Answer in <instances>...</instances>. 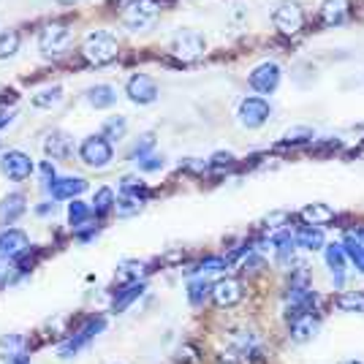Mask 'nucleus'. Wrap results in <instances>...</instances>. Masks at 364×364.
Returning a JSON list of instances; mask_svg holds the SVG:
<instances>
[{
    "instance_id": "obj_41",
    "label": "nucleus",
    "mask_w": 364,
    "mask_h": 364,
    "mask_svg": "<svg viewBox=\"0 0 364 364\" xmlns=\"http://www.w3.org/2000/svg\"><path fill=\"white\" fill-rule=\"evenodd\" d=\"M234 164V155L231 152H218L213 155V166H231Z\"/></svg>"
},
{
    "instance_id": "obj_39",
    "label": "nucleus",
    "mask_w": 364,
    "mask_h": 364,
    "mask_svg": "<svg viewBox=\"0 0 364 364\" xmlns=\"http://www.w3.org/2000/svg\"><path fill=\"white\" fill-rule=\"evenodd\" d=\"M120 193L122 196H141L144 193V182L139 180V177H122L120 180Z\"/></svg>"
},
{
    "instance_id": "obj_7",
    "label": "nucleus",
    "mask_w": 364,
    "mask_h": 364,
    "mask_svg": "<svg viewBox=\"0 0 364 364\" xmlns=\"http://www.w3.org/2000/svg\"><path fill=\"white\" fill-rule=\"evenodd\" d=\"M171 52H174L182 63H193V60H198V58H204V52H207V41H204V36H201V33L182 31V33L174 36Z\"/></svg>"
},
{
    "instance_id": "obj_35",
    "label": "nucleus",
    "mask_w": 364,
    "mask_h": 364,
    "mask_svg": "<svg viewBox=\"0 0 364 364\" xmlns=\"http://www.w3.org/2000/svg\"><path fill=\"white\" fill-rule=\"evenodd\" d=\"M313 139H316L313 128H307V125H296V128H289V131H286L283 141H286V144H307V141H313Z\"/></svg>"
},
{
    "instance_id": "obj_20",
    "label": "nucleus",
    "mask_w": 364,
    "mask_h": 364,
    "mask_svg": "<svg viewBox=\"0 0 364 364\" xmlns=\"http://www.w3.org/2000/svg\"><path fill=\"white\" fill-rule=\"evenodd\" d=\"M294 240H296V247H302V250H323V245H326L321 226H299L294 231Z\"/></svg>"
},
{
    "instance_id": "obj_4",
    "label": "nucleus",
    "mask_w": 364,
    "mask_h": 364,
    "mask_svg": "<svg viewBox=\"0 0 364 364\" xmlns=\"http://www.w3.org/2000/svg\"><path fill=\"white\" fill-rule=\"evenodd\" d=\"M71 28L68 25H63V22H49L44 31L38 33V49L44 52V55H63L68 44H71Z\"/></svg>"
},
{
    "instance_id": "obj_47",
    "label": "nucleus",
    "mask_w": 364,
    "mask_h": 364,
    "mask_svg": "<svg viewBox=\"0 0 364 364\" xmlns=\"http://www.w3.org/2000/svg\"><path fill=\"white\" fill-rule=\"evenodd\" d=\"M0 277H3V274H0Z\"/></svg>"
},
{
    "instance_id": "obj_36",
    "label": "nucleus",
    "mask_w": 364,
    "mask_h": 364,
    "mask_svg": "<svg viewBox=\"0 0 364 364\" xmlns=\"http://www.w3.org/2000/svg\"><path fill=\"white\" fill-rule=\"evenodd\" d=\"M19 49V33L16 31H3L0 33V60L3 58H11Z\"/></svg>"
},
{
    "instance_id": "obj_28",
    "label": "nucleus",
    "mask_w": 364,
    "mask_h": 364,
    "mask_svg": "<svg viewBox=\"0 0 364 364\" xmlns=\"http://www.w3.org/2000/svg\"><path fill=\"white\" fill-rule=\"evenodd\" d=\"M210 296H213V286L204 280V274L188 283V302L193 304V307H201Z\"/></svg>"
},
{
    "instance_id": "obj_43",
    "label": "nucleus",
    "mask_w": 364,
    "mask_h": 364,
    "mask_svg": "<svg viewBox=\"0 0 364 364\" xmlns=\"http://www.w3.org/2000/svg\"><path fill=\"white\" fill-rule=\"evenodd\" d=\"M41 174H44L46 182H52V180H55V166H52L49 161H46V164H41Z\"/></svg>"
},
{
    "instance_id": "obj_11",
    "label": "nucleus",
    "mask_w": 364,
    "mask_h": 364,
    "mask_svg": "<svg viewBox=\"0 0 364 364\" xmlns=\"http://www.w3.org/2000/svg\"><path fill=\"white\" fill-rule=\"evenodd\" d=\"M125 92H128V98L139 104V107H147V104H155L158 101V82L147 74H134L128 79V85H125Z\"/></svg>"
},
{
    "instance_id": "obj_38",
    "label": "nucleus",
    "mask_w": 364,
    "mask_h": 364,
    "mask_svg": "<svg viewBox=\"0 0 364 364\" xmlns=\"http://www.w3.org/2000/svg\"><path fill=\"white\" fill-rule=\"evenodd\" d=\"M155 150V136L152 134H144V136L139 139L136 144H134V150H131V161L136 164L139 158H144V155H150Z\"/></svg>"
},
{
    "instance_id": "obj_44",
    "label": "nucleus",
    "mask_w": 364,
    "mask_h": 364,
    "mask_svg": "<svg viewBox=\"0 0 364 364\" xmlns=\"http://www.w3.org/2000/svg\"><path fill=\"white\" fill-rule=\"evenodd\" d=\"M31 359H28V350L25 353H19V356H14V359H9L6 364H28Z\"/></svg>"
},
{
    "instance_id": "obj_33",
    "label": "nucleus",
    "mask_w": 364,
    "mask_h": 364,
    "mask_svg": "<svg viewBox=\"0 0 364 364\" xmlns=\"http://www.w3.org/2000/svg\"><path fill=\"white\" fill-rule=\"evenodd\" d=\"M125 131H128L125 117H109V120L104 122V128H101V136L109 139V141H120V139L125 136Z\"/></svg>"
},
{
    "instance_id": "obj_13",
    "label": "nucleus",
    "mask_w": 364,
    "mask_h": 364,
    "mask_svg": "<svg viewBox=\"0 0 364 364\" xmlns=\"http://www.w3.org/2000/svg\"><path fill=\"white\" fill-rule=\"evenodd\" d=\"M46 191L55 201H74L87 191V182L82 177H55L52 182H46Z\"/></svg>"
},
{
    "instance_id": "obj_8",
    "label": "nucleus",
    "mask_w": 364,
    "mask_h": 364,
    "mask_svg": "<svg viewBox=\"0 0 364 364\" xmlns=\"http://www.w3.org/2000/svg\"><path fill=\"white\" fill-rule=\"evenodd\" d=\"M280 79H283V71H280V65L272 60L256 65V68L250 71V76H247L250 87L256 92H261V95H272V92L280 87Z\"/></svg>"
},
{
    "instance_id": "obj_19",
    "label": "nucleus",
    "mask_w": 364,
    "mask_h": 364,
    "mask_svg": "<svg viewBox=\"0 0 364 364\" xmlns=\"http://www.w3.org/2000/svg\"><path fill=\"white\" fill-rule=\"evenodd\" d=\"M348 9H350L348 0H323L321 3V22L329 25V28L343 25L348 19Z\"/></svg>"
},
{
    "instance_id": "obj_26",
    "label": "nucleus",
    "mask_w": 364,
    "mask_h": 364,
    "mask_svg": "<svg viewBox=\"0 0 364 364\" xmlns=\"http://www.w3.org/2000/svg\"><path fill=\"white\" fill-rule=\"evenodd\" d=\"M117 198H114V191L112 188H98L95 196H92V215L95 218H107L112 210H114Z\"/></svg>"
},
{
    "instance_id": "obj_46",
    "label": "nucleus",
    "mask_w": 364,
    "mask_h": 364,
    "mask_svg": "<svg viewBox=\"0 0 364 364\" xmlns=\"http://www.w3.org/2000/svg\"><path fill=\"white\" fill-rule=\"evenodd\" d=\"M343 364H362V362H356V359H350V362H343Z\"/></svg>"
},
{
    "instance_id": "obj_21",
    "label": "nucleus",
    "mask_w": 364,
    "mask_h": 364,
    "mask_svg": "<svg viewBox=\"0 0 364 364\" xmlns=\"http://www.w3.org/2000/svg\"><path fill=\"white\" fill-rule=\"evenodd\" d=\"M304 226H326V223H332L334 220V210L329 204H307L302 213H299Z\"/></svg>"
},
{
    "instance_id": "obj_25",
    "label": "nucleus",
    "mask_w": 364,
    "mask_h": 364,
    "mask_svg": "<svg viewBox=\"0 0 364 364\" xmlns=\"http://www.w3.org/2000/svg\"><path fill=\"white\" fill-rule=\"evenodd\" d=\"M144 294V283H139V280H134V283H128L122 291H117V296H114V302H112V310L114 313H122L128 304H134Z\"/></svg>"
},
{
    "instance_id": "obj_24",
    "label": "nucleus",
    "mask_w": 364,
    "mask_h": 364,
    "mask_svg": "<svg viewBox=\"0 0 364 364\" xmlns=\"http://www.w3.org/2000/svg\"><path fill=\"white\" fill-rule=\"evenodd\" d=\"M25 350H28V340L22 334H6V337H0V359L3 362L14 359V356L25 353Z\"/></svg>"
},
{
    "instance_id": "obj_27",
    "label": "nucleus",
    "mask_w": 364,
    "mask_h": 364,
    "mask_svg": "<svg viewBox=\"0 0 364 364\" xmlns=\"http://www.w3.org/2000/svg\"><path fill=\"white\" fill-rule=\"evenodd\" d=\"M90 215H92V207H87L85 201H79L74 198L71 204H68V223L74 226V231H82V228L90 223Z\"/></svg>"
},
{
    "instance_id": "obj_37",
    "label": "nucleus",
    "mask_w": 364,
    "mask_h": 364,
    "mask_svg": "<svg viewBox=\"0 0 364 364\" xmlns=\"http://www.w3.org/2000/svg\"><path fill=\"white\" fill-rule=\"evenodd\" d=\"M228 269V258L223 256H207L201 264H198L193 272H201V274H213V272H223Z\"/></svg>"
},
{
    "instance_id": "obj_30",
    "label": "nucleus",
    "mask_w": 364,
    "mask_h": 364,
    "mask_svg": "<svg viewBox=\"0 0 364 364\" xmlns=\"http://www.w3.org/2000/svg\"><path fill=\"white\" fill-rule=\"evenodd\" d=\"M144 272H147V267L141 261H136V258H125V261H120V267H117V277H120L122 283H134Z\"/></svg>"
},
{
    "instance_id": "obj_45",
    "label": "nucleus",
    "mask_w": 364,
    "mask_h": 364,
    "mask_svg": "<svg viewBox=\"0 0 364 364\" xmlns=\"http://www.w3.org/2000/svg\"><path fill=\"white\" fill-rule=\"evenodd\" d=\"M36 213H38V215H49V213H55V204H49V201H44V204H41V207H38Z\"/></svg>"
},
{
    "instance_id": "obj_3",
    "label": "nucleus",
    "mask_w": 364,
    "mask_h": 364,
    "mask_svg": "<svg viewBox=\"0 0 364 364\" xmlns=\"http://www.w3.org/2000/svg\"><path fill=\"white\" fill-rule=\"evenodd\" d=\"M79 158H82V164L90 168H107L112 164V158H114V150H112V141L104 139L101 134L95 136H87L82 144H79Z\"/></svg>"
},
{
    "instance_id": "obj_32",
    "label": "nucleus",
    "mask_w": 364,
    "mask_h": 364,
    "mask_svg": "<svg viewBox=\"0 0 364 364\" xmlns=\"http://www.w3.org/2000/svg\"><path fill=\"white\" fill-rule=\"evenodd\" d=\"M60 98H63V87H46V90L41 92H36L33 95V107L36 109H52L55 104H60Z\"/></svg>"
},
{
    "instance_id": "obj_34",
    "label": "nucleus",
    "mask_w": 364,
    "mask_h": 364,
    "mask_svg": "<svg viewBox=\"0 0 364 364\" xmlns=\"http://www.w3.org/2000/svg\"><path fill=\"white\" fill-rule=\"evenodd\" d=\"M114 213L120 218H131V215L141 213V196H120L114 204Z\"/></svg>"
},
{
    "instance_id": "obj_10",
    "label": "nucleus",
    "mask_w": 364,
    "mask_h": 364,
    "mask_svg": "<svg viewBox=\"0 0 364 364\" xmlns=\"http://www.w3.org/2000/svg\"><path fill=\"white\" fill-rule=\"evenodd\" d=\"M33 161H31V155L28 152H22V150H9V152H3L0 155V171L9 177V180H14V182H22V180H28L33 174Z\"/></svg>"
},
{
    "instance_id": "obj_6",
    "label": "nucleus",
    "mask_w": 364,
    "mask_h": 364,
    "mask_svg": "<svg viewBox=\"0 0 364 364\" xmlns=\"http://www.w3.org/2000/svg\"><path fill=\"white\" fill-rule=\"evenodd\" d=\"M272 22L274 28L283 33V36H294V33L302 31L304 25V11L299 3H291V0H283L277 3V9L272 11Z\"/></svg>"
},
{
    "instance_id": "obj_29",
    "label": "nucleus",
    "mask_w": 364,
    "mask_h": 364,
    "mask_svg": "<svg viewBox=\"0 0 364 364\" xmlns=\"http://www.w3.org/2000/svg\"><path fill=\"white\" fill-rule=\"evenodd\" d=\"M334 307L343 310V313H364V294H356V291H346L334 299Z\"/></svg>"
},
{
    "instance_id": "obj_42",
    "label": "nucleus",
    "mask_w": 364,
    "mask_h": 364,
    "mask_svg": "<svg viewBox=\"0 0 364 364\" xmlns=\"http://www.w3.org/2000/svg\"><path fill=\"white\" fill-rule=\"evenodd\" d=\"M11 120H14V112H9V109H3V112H0V131H3L6 125H11Z\"/></svg>"
},
{
    "instance_id": "obj_23",
    "label": "nucleus",
    "mask_w": 364,
    "mask_h": 364,
    "mask_svg": "<svg viewBox=\"0 0 364 364\" xmlns=\"http://www.w3.org/2000/svg\"><path fill=\"white\" fill-rule=\"evenodd\" d=\"M87 104L95 109H109L117 104V90L112 85H95L87 90Z\"/></svg>"
},
{
    "instance_id": "obj_17",
    "label": "nucleus",
    "mask_w": 364,
    "mask_h": 364,
    "mask_svg": "<svg viewBox=\"0 0 364 364\" xmlns=\"http://www.w3.org/2000/svg\"><path fill=\"white\" fill-rule=\"evenodd\" d=\"M74 150V139L68 136L65 131H52L44 141V152L52 161H65Z\"/></svg>"
},
{
    "instance_id": "obj_9",
    "label": "nucleus",
    "mask_w": 364,
    "mask_h": 364,
    "mask_svg": "<svg viewBox=\"0 0 364 364\" xmlns=\"http://www.w3.org/2000/svg\"><path fill=\"white\" fill-rule=\"evenodd\" d=\"M269 117H272V107H269L267 98H261V95L242 98V104H240V122H242L245 128H261Z\"/></svg>"
},
{
    "instance_id": "obj_40",
    "label": "nucleus",
    "mask_w": 364,
    "mask_h": 364,
    "mask_svg": "<svg viewBox=\"0 0 364 364\" xmlns=\"http://www.w3.org/2000/svg\"><path fill=\"white\" fill-rule=\"evenodd\" d=\"M136 166L141 168V171H161V168H164V155H158V152H150V155L139 158Z\"/></svg>"
},
{
    "instance_id": "obj_1",
    "label": "nucleus",
    "mask_w": 364,
    "mask_h": 364,
    "mask_svg": "<svg viewBox=\"0 0 364 364\" xmlns=\"http://www.w3.org/2000/svg\"><path fill=\"white\" fill-rule=\"evenodd\" d=\"M117 55L120 44L109 31H92L82 44V58L90 65H109L112 60H117Z\"/></svg>"
},
{
    "instance_id": "obj_5",
    "label": "nucleus",
    "mask_w": 364,
    "mask_h": 364,
    "mask_svg": "<svg viewBox=\"0 0 364 364\" xmlns=\"http://www.w3.org/2000/svg\"><path fill=\"white\" fill-rule=\"evenodd\" d=\"M104 326H107V318L104 316H98V318H90L79 332L74 334V337H68L65 343H63L60 348H58V353H60L63 359H71V356H76L79 350L85 348V346H90L92 340H95V334L104 332Z\"/></svg>"
},
{
    "instance_id": "obj_15",
    "label": "nucleus",
    "mask_w": 364,
    "mask_h": 364,
    "mask_svg": "<svg viewBox=\"0 0 364 364\" xmlns=\"http://www.w3.org/2000/svg\"><path fill=\"white\" fill-rule=\"evenodd\" d=\"M323 256H326V267L332 269V277L337 286L346 283V267H348V256L343 250V242L323 245Z\"/></svg>"
},
{
    "instance_id": "obj_31",
    "label": "nucleus",
    "mask_w": 364,
    "mask_h": 364,
    "mask_svg": "<svg viewBox=\"0 0 364 364\" xmlns=\"http://www.w3.org/2000/svg\"><path fill=\"white\" fill-rule=\"evenodd\" d=\"M343 250H346L348 261H353V264H356V269H359V272H364V242H359L353 234H348V237L343 240Z\"/></svg>"
},
{
    "instance_id": "obj_12",
    "label": "nucleus",
    "mask_w": 364,
    "mask_h": 364,
    "mask_svg": "<svg viewBox=\"0 0 364 364\" xmlns=\"http://www.w3.org/2000/svg\"><path fill=\"white\" fill-rule=\"evenodd\" d=\"M31 250V237L22 228H3L0 231V256L16 261Z\"/></svg>"
},
{
    "instance_id": "obj_22",
    "label": "nucleus",
    "mask_w": 364,
    "mask_h": 364,
    "mask_svg": "<svg viewBox=\"0 0 364 364\" xmlns=\"http://www.w3.org/2000/svg\"><path fill=\"white\" fill-rule=\"evenodd\" d=\"M272 245H274V256H277L280 264H289L291 258H294L296 240H294V234H291L289 228H280V231L272 237Z\"/></svg>"
},
{
    "instance_id": "obj_2",
    "label": "nucleus",
    "mask_w": 364,
    "mask_h": 364,
    "mask_svg": "<svg viewBox=\"0 0 364 364\" xmlns=\"http://www.w3.org/2000/svg\"><path fill=\"white\" fill-rule=\"evenodd\" d=\"M158 14H161V3L158 0H128L122 6L120 19L122 25L131 28V31H144L158 19Z\"/></svg>"
},
{
    "instance_id": "obj_14",
    "label": "nucleus",
    "mask_w": 364,
    "mask_h": 364,
    "mask_svg": "<svg viewBox=\"0 0 364 364\" xmlns=\"http://www.w3.org/2000/svg\"><path fill=\"white\" fill-rule=\"evenodd\" d=\"M242 283L237 277H220L213 286V299L218 307H234V304L242 302Z\"/></svg>"
},
{
    "instance_id": "obj_18",
    "label": "nucleus",
    "mask_w": 364,
    "mask_h": 364,
    "mask_svg": "<svg viewBox=\"0 0 364 364\" xmlns=\"http://www.w3.org/2000/svg\"><path fill=\"white\" fill-rule=\"evenodd\" d=\"M291 321V340L294 343H307L316 329H318V321H316V313H299V316H289Z\"/></svg>"
},
{
    "instance_id": "obj_16",
    "label": "nucleus",
    "mask_w": 364,
    "mask_h": 364,
    "mask_svg": "<svg viewBox=\"0 0 364 364\" xmlns=\"http://www.w3.org/2000/svg\"><path fill=\"white\" fill-rule=\"evenodd\" d=\"M25 213H28V198L22 196V193L14 191V193L3 196V201H0V223H3V226L16 223Z\"/></svg>"
}]
</instances>
